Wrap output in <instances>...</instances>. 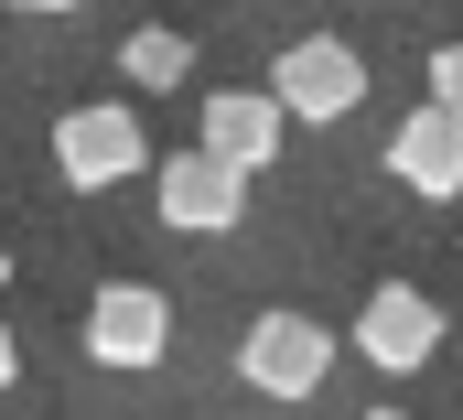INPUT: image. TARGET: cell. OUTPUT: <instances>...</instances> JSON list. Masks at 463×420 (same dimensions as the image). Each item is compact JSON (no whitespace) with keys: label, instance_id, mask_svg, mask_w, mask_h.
Listing matches in <instances>:
<instances>
[{"label":"cell","instance_id":"obj_1","mask_svg":"<svg viewBox=\"0 0 463 420\" xmlns=\"http://www.w3.org/2000/svg\"><path fill=\"white\" fill-rule=\"evenodd\" d=\"M335 345H345V334H324L313 313H259L237 334V377H248L259 399H313V388L335 377Z\"/></svg>","mask_w":463,"mask_h":420},{"label":"cell","instance_id":"obj_2","mask_svg":"<svg viewBox=\"0 0 463 420\" xmlns=\"http://www.w3.org/2000/svg\"><path fill=\"white\" fill-rule=\"evenodd\" d=\"M54 173L76 184V195H109V184H129V173H151V140H140V108H65L54 119Z\"/></svg>","mask_w":463,"mask_h":420},{"label":"cell","instance_id":"obj_3","mask_svg":"<svg viewBox=\"0 0 463 420\" xmlns=\"http://www.w3.org/2000/svg\"><path fill=\"white\" fill-rule=\"evenodd\" d=\"M269 98H280V119H345L355 98H366V54H355L345 33H302V43H280V65H269Z\"/></svg>","mask_w":463,"mask_h":420},{"label":"cell","instance_id":"obj_4","mask_svg":"<svg viewBox=\"0 0 463 420\" xmlns=\"http://www.w3.org/2000/svg\"><path fill=\"white\" fill-rule=\"evenodd\" d=\"M151 205L173 237H227L248 215V173H227L216 151H173V162H151Z\"/></svg>","mask_w":463,"mask_h":420},{"label":"cell","instance_id":"obj_5","mask_svg":"<svg viewBox=\"0 0 463 420\" xmlns=\"http://www.w3.org/2000/svg\"><path fill=\"white\" fill-rule=\"evenodd\" d=\"M87 356L118 367V377L162 367V356H173V302H162L151 281H109V291L87 302Z\"/></svg>","mask_w":463,"mask_h":420},{"label":"cell","instance_id":"obj_6","mask_svg":"<svg viewBox=\"0 0 463 420\" xmlns=\"http://www.w3.org/2000/svg\"><path fill=\"white\" fill-rule=\"evenodd\" d=\"M345 345L366 356V367H388V377H410V367H431V345H442V302H431L420 281H377Z\"/></svg>","mask_w":463,"mask_h":420},{"label":"cell","instance_id":"obj_7","mask_svg":"<svg viewBox=\"0 0 463 420\" xmlns=\"http://www.w3.org/2000/svg\"><path fill=\"white\" fill-rule=\"evenodd\" d=\"M194 129H205L194 151H216V162H227V173H248V184L280 162V98H269V87H216Z\"/></svg>","mask_w":463,"mask_h":420},{"label":"cell","instance_id":"obj_8","mask_svg":"<svg viewBox=\"0 0 463 420\" xmlns=\"http://www.w3.org/2000/svg\"><path fill=\"white\" fill-rule=\"evenodd\" d=\"M388 173H399L420 205H453L463 195V119H442V108L420 98L399 129H388Z\"/></svg>","mask_w":463,"mask_h":420},{"label":"cell","instance_id":"obj_9","mask_svg":"<svg viewBox=\"0 0 463 420\" xmlns=\"http://www.w3.org/2000/svg\"><path fill=\"white\" fill-rule=\"evenodd\" d=\"M118 76H129V87H151V98H162V87H194V33L140 22V33L118 43Z\"/></svg>","mask_w":463,"mask_h":420},{"label":"cell","instance_id":"obj_10","mask_svg":"<svg viewBox=\"0 0 463 420\" xmlns=\"http://www.w3.org/2000/svg\"><path fill=\"white\" fill-rule=\"evenodd\" d=\"M420 76H431V108L463 119V43H431V65H420Z\"/></svg>","mask_w":463,"mask_h":420},{"label":"cell","instance_id":"obj_11","mask_svg":"<svg viewBox=\"0 0 463 420\" xmlns=\"http://www.w3.org/2000/svg\"><path fill=\"white\" fill-rule=\"evenodd\" d=\"M11 377H22V334L0 323V388H11Z\"/></svg>","mask_w":463,"mask_h":420},{"label":"cell","instance_id":"obj_12","mask_svg":"<svg viewBox=\"0 0 463 420\" xmlns=\"http://www.w3.org/2000/svg\"><path fill=\"white\" fill-rule=\"evenodd\" d=\"M11 11H87V0H11Z\"/></svg>","mask_w":463,"mask_h":420},{"label":"cell","instance_id":"obj_13","mask_svg":"<svg viewBox=\"0 0 463 420\" xmlns=\"http://www.w3.org/2000/svg\"><path fill=\"white\" fill-rule=\"evenodd\" d=\"M0 291H11V248H0Z\"/></svg>","mask_w":463,"mask_h":420},{"label":"cell","instance_id":"obj_14","mask_svg":"<svg viewBox=\"0 0 463 420\" xmlns=\"http://www.w3.org/2000/svg\"><path fill=\"white\" fill-rule=\"evenodd\" d=\"M366 420H410V410H366Z\"/></svg>","mask_w":463,"mask_h":420}]
</instances>
